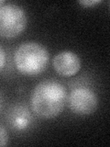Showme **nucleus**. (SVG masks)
I'll list each match as a JSON object with an SVG mask.
<instances>
[{
    "label": "nucleus",
    "mask_w": 110,
    "mask_h": 147,
    "mask_svg": "<svg viewBox=\"0 0 110 147\" xmlns=\"http://www.w3.org/2000/svg\"><path fill=\"white\" fill-rule=\"evenodd\" d=\"M101 0H82V1H78V3H79L80 5H82V6H85V7H94V6H96L97 4H100Z\"/></svg>",
    "instance_id": "nucleus-8"
},
{
    "label": "nucleus",
    "mask_w": 110,
    "mask_h": 147,
    "mask_svg": "<svg viewBox=\"0 0 110 147\" xmlns=\"http://www.w3.org/2000/svg\"><path fill=\"white\" fill-rule=\"evenodd\" d=\"M5 62H6V54H5V51L3 47H0V70L3 71L5 67Z\"/></svg>",
    "instance_id": "nucleus-9"
},
{
    "label": "nucleus",
    "mask_w": 110,
    "mask_h": 147,
    "mask_svg": "<svg viewBox=\"0 0 110 147\" xmlns=\"http://www.w3.org/2000/svg\"><path fill=\"white\" fill-rule=\"evenodd\" d=\"M7 126L15 131H26L32 123V115L26 106L14 105L9 108L6 115Z\"/></svg>",
    "instance_id": "nucleus-6"
},
{
    "label": "nucleus",
    "mask_w": 110,
    "mask_h": 147,
    "mask_svg": "<svg viewBox=\"0 0 110 147\" xmlns=\"http://www.w3.org/2000/svg\"><path fill=\"white\" fill-rule=\"evenodd\" d=\"M7 142H8L7 132L3 124H1V125H0V146L1 147L6 146L7 144Z\"/></svg>",
    "instance_id": "nucleus-7"
},
{
    "label": "nucleus",
    "mask_w": 110,
    "mask_h": 147,
    "mask_svg": "<svg viewBox=\"0 0 110 147\" xmlns=\"http://www.w3.org/2000/svg\"><path fill=\"white\" fill-rule=\"evenodd\" d=\"M27 26L24 9L15 4L0 7V35L5 39H13L20 35Z\"/></svg>",
    "instance_id": "nucleus-3"
},
{
    "label": "nucleus",
    "mask_w": 110,
    "mask_h": 147,
    "mask_svg": "<svg viewBox=\"0 0 110 147\" xmlns=\"http://www.w3.org/2000/svg\"><path fill=\"white\" fill-rule=\"evenodd\" d=\"M67 102L71 111L81 116L94 113L98 107L97 96L86 87L73 89L68 96Z\"/></svg>",
    "instance_id": "nucleus-4"
},
{
    "label": "nucleus",
    "mask_w": 110,
    "mask_h": 147,
    "mask_svg": "<svg viewBox=\"0 0 110 147\" xmlns=\"http://www.w3.org/2000/svg\"><path fill=\"white\" fill-rule=\"evenodd\" d=\"M52 65L55 72L62 76H72L81 69L79 56L71 51H62L53 57Z\"/></svg>",
    "instance_id": "nucleus-5"
},
{
    "label": "nucleus",
    "mask_w": 110,
    "mask_h": 147,
    "mask_svg": "<svg viewBox=\"0 0 110 147\" xmlns=\"http://www.w3.org/2000/svg\"><path fill=\"white\" fill-rule=\"evenodd\" d=\"M67 99L65 87L57 81L47 79L35 86L31 95V109L39 118L50 119L62 112Z\"/></svg>",
    "instance_id": "nucleus-1"
},
{
    "label": "nucleus",
    "mask_w": 110,
    "mask_h": 147,
    "mask_svg": "<svg viewBox=\"0 0 110 147\" xmlns=\"http://www.w3.org/2000/svg\"><path fill=\"white\" fill-rule=\"evenodd\" d=\"M49 63V53L43 45L36 41L23 42L15 53L17 71L24 76H37L42 73Z\"/></svg>",
    "instance_id": "nucleus-2"
}]
</instances>
